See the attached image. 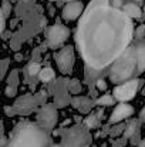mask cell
Segmentation results:
<instances>
[{"mask_svg": "<svg viewBox=\"0 0 145 147\" xmlns=\"http://www.w3.org/2000/svg\"><path fill=\"white\" fill-rule=\"evenodd\" d=\"M132 20L110 0H91L76 29V46L86 70L101 74L134 43Z\"/></svg>", "mask_w": 145, "mask_h": 147, "instance_id": "6da1fadb", "label": "cell"}, {"mask_svg": "<svg viewBox=\"0 0 145 147\" xmlns=\"http://www.w3.org/2000/svg\"><path fill=\"white\" fill-rule=\"evenodd\" d=\"M51 137L47 130L41 129L37 123L23 120L20 121L13 133L10 140L4 147H50Z\"/></svg>", "mask_w": 145, "mask_h": 147, "instance_id": "7a4b0ae2", "label": "cell"}, {"mask_svg": "<svg viewBox=\"0 0 145 147\" xmlns=\"http://www.w3.org/2000/svg\"><path fill=\"white\" fill-rule=\"evenodd\" d=\"M137 76H138L137 53H135L134 46L131 45L130 49L108 69V77L112 83H117L120 86L122 83L137 79Z\"/></svg>", "mask_w": 145, "mask_h": 147, "instance_id": "3957f363", "label": "cell"}, {"mask_svg": "<svg viewBox=\"0 0 145 147\" xmlns=\"http://www.w3.org/2000/svg\"><path fill=\"white\" fill-rule=\"evenodd\" d=\"M57 133L61 136L63 147H88L91 143V134L84 123L74 124L68 129H61Z\"/></svg>", "mask_w": 145, "mask_h": 147, "instance_id": "277c9868", "label": "cell"}, {"mask_svg": "<svg viewBox=\"0 0 145 147\" xmlns=\"http://www.w3.org/2000/svg\"><path fill=\"white\" fill-rule=\"evenodd\" d=\"M43 96H44V93H43ZM43 96L39 97V96H33V94L27 93V94H24V96H21L20 98L16 100V103L13 104L11 110L7 107L6 111H7L9 114L11 113V116H13V114L27 116V114H30L31 111H34L39 104H43ZM43 106H44V104H43Z\"/></svg>", "mask_w": 145, "mask_h": 147, "instance_id": "5b68a950", "label": "cell"}, {"mask_svg": "<svg viewBox=\"0 0 145 147\" xmlns=\"http://www.w3.org/2000/svg\"><path fill=\"white\" fill-rule=\"evenodd\" d=\"M68 36H70V30L64 24L55 23L53 26H48L46 29V33H44L46 46L50 49H57V47H60L65 43Z\"/></svg>", "mask_w": 145, "mask_h": 147, "instance_id": "8992f818", "label": "cell"}, {"mask_svg": "<svg viewBox=\"0 0 145 147\" xmlns=\"http://www.w3.org/2000/svg\"><path fill=\"white\" fill-rule=\"evenodd\" d=\"M57 120H58V113H57V106L55 104H44L40 107V110L37 111V124L44 129V130H53L57 124Z\"/></svg>", "mask_w": 145, "mask_h": 147, "instance_id": "52a82bcc", "label": "cell"}, {"mask_svg": "<svg viewBox=\"0 0 145 147\" xmlns=\"http://www.w3.org/2000/svg\"><path fill=\"white\" fill-rule=\"evenodd\" d=\"M55 64L58 70L63 74H71L76 63V56H74V49L71 46H64L54 54Z\"/></svg>", "mask_w": 145, "mask_h": 147, "instance_id": "ba28073f", "label": "cell"}, {"mask_svg": "<svg viewBox=\"0 0 145 147\" xmlns=\"http://www.w3.org/2000/svg\"><path fill=\"white\" fill-rule=\"evenodd\" d=\"M141 84H142V80L134 79L131 82H127V83H122V84L117 86L114 89V92H112L114 98L121 101V103H127V101L132 100L135 97V94H137V92H138Z\"/></svg>", "mask_w": 145, "mask_h": 147, "instance_id": "9c48e42d", "label": "cell"}, {"mask_svg": "<svg viewBox=\"0 0 145 147\" xmlns=\"http://www.w3.org/2000/svg\"><path fill=\"white\" fill-rule=\"evenodd\" d=\"M68 80L64 79H58L54 82V84L50 87V92L54 93L55 96V106L57 107H64L68 103H71V98L68 96Z\"/></svg>", "mask_w": 145, "mask_h": 147, "instance_id": "30bf717a", "label": "cell"}, {"mask_svg": "<svg viewBox=\"0 0 145 147\" xmlns=\"http://www.w3.org/2000/svg\"><path fill=\"white\" fill-rule=\"evenodd\" d=\"M134 114V109L132 106H130L128 103H120L114 111L110 116V124H120L124 123L125 120H128L131 116Z\"/></svg>", "mask_w": 145, "mask_h": 147, "instance_id": "8fae6325", "label": "cell"}, {"mask_svg": "<svg viewBox=\"0 0 145 147\" xmlns=\"http://www.w3.org/2000/svg\"><path fill=\"white\" fill-rule=\"evenodd\" d=\"M84 10L86 9L83 7V3L80 0L71 1V3H68V4H65L63 7V19L64 20H68V22L76 20V19H78V17L83 16Z\"/></svg>", "mask_w": 145, "mask_h": 147, "instance_id": "7c38bea8", "label": "cell"}, {"mask_svg": "<svg viewBox=\"0 0 145 147\" xmlns=\"http://www.w3.org/2000/svg\"><path fill=\"white\" fill-rule=\"evenodd\" d=\"M96 101L93 98H88L86 96H74L71 98V106L76 109V110H80L81 113H88L93 110Z\"/></svg>", "mask_w": 145, "mask_h": 147, "instance_id": "4fadbf2b", "label": "cell"}, {"mask_svg": "<svg viewBox=\"0 0 145 147\" xmlns=\"http://www.w3.org/2000/svg\"><path fill=\"white\" fill-rule=\"evenodd\" d=\"M135 53H137V61H138V76L145 71V42L144 40H135L132 43Z\"/></svg>", "mask_w": 145, "mask_h": 147, "instance_id": "5bb4252c", "label": "cell"}, {"mask_svg": "<svg viewBox=\"0 0 145 147\" xmlns=\"http://www.w3.org/2000/svg\"><path fill=\"white\" fill-rule=\"evenodd\" d=\"M122 11L130 19H142V14H144V11L141 10V7L137 3H134V1H127L125 6L122 7Z\"/></svg>", "mask_w": 145, "mask_h": 147, "instance_id": "9a60e30c", "label": "cell"}, {"mask_svg": "<svg viewBox=\"0 0 145 147\" xmlns=\"http://www.w3.org/2000/svg\"><path fill=\"white\" fill-rule=\"evenodd\" d=\"M140 126H141V120L140 119H130L127 121V127H125V131H124L122 137L127 139V140H131V137L141 130Z\"/></svg>", "mask_w": 145, "mask_h": 147, "instance_id": "2e32d148", "label": "cell"}, {"mask_svg": "<svg viewBox=\"0 0 145 147\" xmlns=\"http://www.w3.org/2000/svg\"><path fill=\"white\" fill-rule=\"evenodd\" d=\"M101 114H102V111L91 113L90 116H87V117H86V120H84L83 123L87 126V129H88V130H90V129H97V127L100 126V119H101Z\"/></svg>", "mask_w": 145, "mask_h": 147, "instance_id": "e0dca14e", "label": "cell"}, {"mask_svg": "<svg viewBox=\"0 0 145 147\" xmlns=\"http://www.w3.org/2000/svg\"><path fill=\"white\" fill-rule=\"evenodd\" d=\"M40 71H41V66H40L39 61H31L27 66V69H26L27 77H33V79H36L37 76H40Z\"/></svg>", "mask_w": 145, "mask_h": 147, "instance_id": "ac0fdd59", "label": "cell"}, {"mask_svg": "<svg viewBox=\"0 0 145 147\" xmlns=\"http://www.w3.org/2000/svg\"><path fill=\"white\" fill-rule=\"evenodd\" d=\"M125 127H127V121L120 123V124H114V126H110V124H108V134H110L111 137H117V136H120V134H124Z\"/></svg>", "mask_w": 145, "mask_h": 147, "instance_id": "d6986e66", "label": "cell"}, {"mask_svg": "<svg viewBox=\"0 0 145 147\" xmlns=\"http://www.w3.org/2000/svg\"><path fill=\"white\" fill-rule=\"evenodd\" d=\"M39 79L41 80V82H44V83H48V82H53L54 79H55V73H54V70L51 69V67H43L41 69V71H40V76H39Z\"/></svg>", "mask_w": 145, "mask_h": 147, "instance_id": "ffe728a7", "label": "cell"}, {"mask_svg": "<svg viewBox=\"0 0 145 147\" xmlns=\"http://www.w3.org/2000/svg\"><path fill=\"white\" fill-rule=\"evenodd\" d=\"M114 96H111V94H102L101 97H98L96 100V104L98 106H112L114 104Z\"/></svg>", "mask_w": 145, "mask_h": 147, "instance_id": "44dd1931", "label": "cell"}, {"mask_svg": "<svg viewBox=\"0 0 145 147\" xmlns=\"http://www.w3.org/2000/svg\"><path fill=\"white\" fill-rule=\"evenodd\" d=\"M68 92L71 94H78L81 92V83H80V80H77V79L70 80V83H68Z\"/></svg>", "mask_w": 145, "mask_h": 147, "instance_id": "7402d4cb", "label": "cell"}, {"mask_svg": "<svg viewBox=\"0 0 145 147\" xmlns=\"http://www.w3.org/2000/svg\"><path fill=\"white\" fill-rule=\"evenodd\" d=\"M17 84H19V70H11V73L7 77V86L17 87Z\"/></svg>", "mask_w": 145, "mask_h": 147, "instance_id": "603a6c76", "label": "cell"}, {"mask_svg": "<svg viewBox=\"0 0 145 147\" xmlns=\"http://www.w3.org/2000/svg\"><path fill=\"white\" fill-rule=\"evenodd\" d=\"M134 37H135L137 40H144V37H145V24H141V26L137 27V30H135V33H134Z\"/></svg>", "mask_w": 145, "mask_h": 147, "instance_id": "cb8c5ba5", "label": "cell"}, {"mask_svg": "<svg viewBox=\"0 0 145 147\" xmlns=\"http://www.w3.org/2000/svg\"><path fill=\"white\" fill-rule=\"evenodd\" d=\"M11 13V3L7 1V0H3V4H1V14H4L6 17Z\"/></svg>", "mask_w": 145, "mask_h": 147, "instance_id": "d4e9b609", "label": "cell"}, {"mask_svg": "<svg viewBox=\"0 0 145 147\" xmlns=\"http://www.w3.org/2000/svg\"><path fill=\"white\" fill-rule=\"evenodd\" d=\"M9 64H10V60L9 59H3L1 60V69H0V77L3 79L7 73V69H9Z\"/></svg>", "mask_w": 145, "mask_h": 147, "instance_id": "484cf974", "label": "cell"}, {"mask_svg": "<svg viewBox=\"0 0 145 147\" xmlns=\"http://www.w3.org/2000/svg\"><path fill=\"white\" fill-rule=\"evenodd\" d=\"M16 94H17V87H13V86L6 87V96L7 97H14Z\"/></svg>", "mask_w": 145, "mask_h": 147, "instance_id": "4316f807", "label": "cell"}, {"mask_svg": "<svg viewBox=\"0 0 145 147\" xmlns=\"http://www.w3.org/2000/svg\"><path fill=\"white\" fill-rule=\"evenodd\" d=\"M97 89H98V90H107V83H105L104 77L97 82Z\"/></svg>", "mask_w": 145, "mask_h": 147, "instance_id": "83f0119b", "label": "cell"}, {"mask_svg": "<svg viewBox=\"0 0 145 147\" xmlns=\"http://www.w3.org/2000/svg\"><path fill=\"white\" fill-rule=\"evenodd\" d=\"M127 139H124V137H121V139H118V142H114V147H122L124 144H127Z\"/></svg>", "mask_w": 145, "mask_h": 147, "instance_id": "f1b7e54d", "label": "cell"}, {"mask_svg": "<svg viewBox=\"0 0 145 147\" xmlns=\"http://www.w3.org/2000/svg\"><path fill=\"white\" fill-rule=\"evenodd\" d=\"M140 120H141V123H145V106L142 107V110L140 111Z\"/></svg>", "mask_w": 145, "mask_h": 147, "instance_id": "f546056e", "label": "cell"}, {"mask_svg": "<svg viewBox=\"0 0 145 147\" xmlns=\"http://www.w3.org/2000/svg\"><path fill=\"white\" fill-rule=\"evenodd\" d=\"M71 1H76V0H61V3H65V4H68V3H71Z\"/></svg>", "mask_w": 145, "mask_h": 147, "instance_id": "4dcf8cb0", "label": "cell"}, {"mask_svg": "<svg viewBox=\"0 0 145 147\" xmlns=\"http://www.w3.org/2000/svg\"><path fill=\"white\" fill-rule=\"evenodd\" d=\"M138 147H145V139H142V140H141V143H140V146Z\"/></svg>", "mask_w": 145, "mask_h": 147, "instance_id": "1f68e13d", "label": "cell"}, {"mask_svg": "<svg viewBox=\"0 0 145 147\" xmlns=\"http://www.w3.org/2000/svg\"><path fill=\"white\" fill-rule=\"evenodd\" d=\"M144 0H134V3H137V4H140V3H142Z\"/></svg>", "mask_w": 145, "mask_h": 147, "instance_id": "d6a6232c", "label": "cell"}, {"mask_svg": "<svg viewBox=\"0 0 145 147\" xmlns=\"http://www.w3.org/2000/svg\"><path fill=\"white\" fill-rule=\"evenodd\" d=\"M50 147H63V146H61V144H51Z\"/></svg>", "mask_w": 145, "mask_h": 147, "instance_id": "836d02e7", "label": "cell"}, {"mask_svg": "<svg viewBox=\"0 0 145 147\" xmlns=\"http://www.w3.org/2000/svg\"><path fill=\"white\" fill-rule=\"evenodd\" d=\"M142 96H145V84H144V87H142Z\"/></svg>", "mask_w": 145, "mask_h": 147, "instance_id": "e575fe53", "label": "cell"}, {"mask_svg": "<svg viewBox=\"0 0 145 147\" xmlns=\"http://www.w3.org/2000/svg\"><path fill=\"white\" fill-rule=\"evenodd\" d=\"M144 14H145V4H144Z\"/></svg>", "mask_w": 145, "mask_h": 147, "instance_id": "d590c367", "label": "cell"}, {"mask_svg": "<svg viewBox=\"0 0 145 147\" xmlns=\"http://www.w3.org/2000/svg\"><path fill=\"white\" fill-rule=\"evenodd\" d=\"M50 1H55V0H50Z\"/></svg>", "mask_w": 145, "mask_h": 147, "instance_id": "8d00e7d4", "label": "cell"}]
</instances>
